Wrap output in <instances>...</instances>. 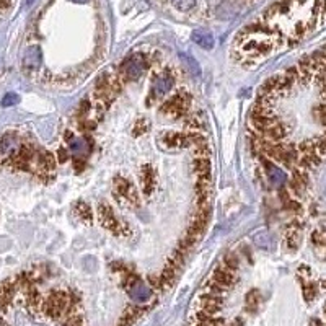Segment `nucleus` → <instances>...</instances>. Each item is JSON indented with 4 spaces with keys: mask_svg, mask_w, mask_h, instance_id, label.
I'll list each match as a JSON object with an SVG mask.
<instances>
[{
    "mask_svg": "<svg viewBox=\"0 0 326 326\" xmlns=\"http://www.w3.org/2000/svg\"><path fill=\"white\" fill-rule=\"evenodd\" d=\"M129 295H131V299L134 302H137V303H146L147 300H150V297H152V287L146 282H142L140 279L136 282V284H132L129 289H128Z\"/></svg>",
    "mask_w": 326,
    "mask_h": 326,
    "instance_id": "9",
    "label": "nucleus"
},
{
    "mask_svg": "<svg viewBox=\"0 0 326 326\" xmlns=\"http://www.w3.org/2000/svg\"><path fill=\"white\" fill-rule=\"evenodd\" d=\"M186 126L191 128V129H201L204 126L203 124V119H201L199 114H186Z\"/></svg>",
    "mask_w": 326,
    "mask_h": 326,
    "instance_id": "19",
    "label": "nucleus"
},
{
    "mask_svg": "<svg viewBox=\"0 0 326 326\" xmlns=\"http://www.w3.org/2000/svg\"><path fill=\"white\" fill-rule=\"evenodd\" d=\"M189 103H191V98L186 93H178V95H175V97H171L170 100H167L165 103H163L160 111L163 114H167V116H171V118L186 116Z\"/></svg>",
    "mask_w": 326,
    "mask_h": 326,
    "instance_id": "4",
    "label": "nucleus"
},
{
    "mask_svg": "<svg viewBox=\"0 0 326 326\" xmlns=\"http://www.w3.org/2000/svg\"><path fill=\"white\" fill-rule=\"evenodd\" d=\"M261 160H263V165H264V170H266V175H267V178H269L271 183L274 186H282L285 183V173L282 171V168L274 165V163L266 157H261Z\"/></svg>",
    "mask_w": 326,
    "mask_h": 326,
    "instance_id": "11",
    "label": "nucleus"
},
{
    "mask_svg": "<svg viewBox=\"0 0 326 326\" xmlns=\"http://www.w3.org/2000/svg\"><path fill=\"white\" fill-rule=\"evenodd\" d=\"M70 2H74V4H87L88 0H70Z\"/></svg>",
    "mask_w": 326,
    "mask_h": 326,
    "instance_id": "26",
    "label": "nucleus"
},
{
    "mask_svg": "<svg viewBox=\"0 0 326 326\" xmlns=\"http://www.w3.org/2000/svg\"><path fill=\"white\" fill-rule=\"evenodd\" d=\"M98 219L104 228H108L110 232H113L114 235H129V227L124 225L122 222H119V220L116 219V215H114L113 209L110 204L106 203H101L98 206Z\"/></svg>",
    "mask_w": 326,
    "mask_h": 326,
    "instance_id": "2",
    "label": "nucleus"
},
{
    "mask_svg": "<svg viewBox=\"0 0 326 326\" xmlns=\"http://www.w3.org/2000/svg\"><path fill=\"white\" fill-rule=\"evenodd\" d=\"M18 101H20V97H18L16 93H7L4 97V100H2V106L4 108H10V106L18 104Z\"/></svg>",
    "mask_w": 326,
    "mask_h": 326,
    "instance_id": "20",
    "label": "nucleus"
},
{
    "mask_svg": "<svg viewBox=\"0 0 326 326\" xmlns=\"http://www.w3.org/2000/svg\"><path fill=\"white\" fill-rule=\"evenodd\" d=\"M15 289H16V282L13 281H7L4 284H0V309H4V306L10 303Z\"/></svg>",
    "mask_w": 326,
    "mask_h": 326,
    "instance_id": "14",
    "label": "nucleus"
},
{
    "mask_svg": "<svg viewBox=\"0 0 326 326\" xmlns=\"http://www.w3.org/2000/svg\"><path fill=\"white\" fill-rule=\"evenodd\" d=\"M157 178H155V170L152 168V165H142L140 168V185L143 194H150L153 188H155Z\"/></svg>",
    "mask_w": 326,
    "mask_h": 326,
    "instance_id": "12",
    "label": "nucleus"
},
{
    "mask_svg": "<svg viewBox=\"0 0 326 326\" xmlns=\"http://www.w3.org/2000/svg\"><path fill=\"white\" fill-rule=\"evenodd\" d=\"M158 146H160V147H165V149H170V150L189 147L188 134H181V132H165V134H163V136L158 139Z\"/></svg>",
    "mask_w": 326,
    "mask_h": 326,
    "instance_id": "8",
    "label": "nucleus"
},
{
    "mask_svg": "<svg viewBox=\"0 0 326 326\" xmlns=\"http://www.w3.org/2000/svg\"><path fill=\"white\" fill-rule=\"evenodd\" d=\"M246 300H248V306H250V309L253 310L255 306H256V303H258V300H256V292H250V294H248Z\"/></svg>",
    "mask_w": 326,
    "mask_h": 326,
    "instance_id": "24",
    "label": "nucleus"
},
{
    "mask_svg": "<svg viewBox=\"0 0 326 326\" xmlns=\"http://www.w3.org/2000/svg\"><path fill=\"white\" fill-rule=\"evenodd\" d=\"M147 129H149L147 121L146 119H139L136 122V126H134V129H132V134H134V136H142L143 132H147Z\"/></svg>",
    "mask_w": 326,
    "mask_h": 326,
    "instance_id": "22",
    "label": "nucleus"
},
{
    "mask_svg": "<svg viewBox=\"0 0 326 326\" xmlns=\"http://www.w3.org/2000/svg\"><path fill=\"white\" fill-rule=\"evenodd\" d=\"M72 165H74V168H75L77 171H82V170H83V167H85V161H83L80 157H75V158H74V161H72Z\"/></svg>",
    "mask_w": 326,
    "mask_h": 326,
    "instance_id": "25",
    "label": "nucleus"
},
{
    "mask_svg": "<svg viewBox=\"0 0 326 326\" xmlns=\"http://www.w3.org/2000/svg\"><path fill=\"white\" fill-rule=\"evenodd\" d=\"M147 69V61L143 54H134L129 59H126L121 64V75L128 82H134L142 77V74Z\"/></svg>",
    "mask_w": 326,
    "mask_h": 326,
    "instance_id": "3",
    "label": "nucleus"
},
{
    "mask_svg": "<svg viewBox=\"0 0 326 326\" xmlns=\"http://www.w3.org/2000/svg\"><path fill=\"white\" fill-rule=\"evenodd\" d=\"M67 160H69V152H67L65 149H59V150H57V161L65 163Z\"/></svg>",
    "mask_w": 326,
    "mask_h": 326,
    "instance_id": "23",
    "label": "nucleus"
},
{
    "mask_svg": "<svg viewBox=\"0 0 326 326\" xmlns=\"http://www.w3.org/2000/svg\"><path fill=\"white\" fill-rule=\"evenodd\" d=\"M92 150V140L87 139H74L70 142V152L75 157H83L88 155V152Z\"/></svg>",
    "mask_w": 326,
    "mask_h": 326,
    "instance_id": "13",
    "label": "nucleus"
},
{
    "mask_svg": "<svg viewBox=\"0 0 326 326\" xmlns=\"http://www.w3.org/2000/svg\"><path fill=\"white\" fill-rule=\"evenodd\" d=\"M191 40H193L197 46L204 47V49H212V47H214V38H212V34L204 31V30H196L193 34H191Z\"/></svg>",
    "mask_w": 326,
    "mask_h": 326,
    "instance_id": "15",
    "label": "nucleus"
},
{
    "mask_svg": "<svg viewBox=\"0 0 326 326\" xmlns=\"http://www.w3.org/2000/svg\"><path fill=\"white\" fill-rule=\"evenodd\" d=\"M324 313H326V309H324Z\"/></svg>",
    "mask_w": 326,
    "mask_h": 326,
    "instance_id": "27",
    "label": "nucleus"
},
{
    "mask_svg": "<svg viewBox=\"0 0 326 326\" xmlns=\"http://www.w3.org/2000/svg\"><path fill=\"white\" fill-rule=\"evenodd\" d=\"M227 269H232V271H237L238 269V260L235 258V255H227L224 258V264Z\"/></svg>",
    "mask_w": 326,
    "mask_h": 326,
    "instance_id": "21",
    "label": "nucleus"
},
{
    "mask_svg": "<svg viewBox=\"0 0 326 326\" xmlns=\"http://www.w3.org/2000/svg\"><path fill=\"white\" fill-rule=\"evenodd\" d=\"M114 199L118 201L119 206H137L139 203V193L137 188L134 186L132 181L116 176L114 179Z\"/></svg>",
    "mask_w": 326,
    "mask_h": 326,
    "instance_id": "1",
    "label": "nucleus"
},
{
    "mask_svg": "<svg viewBox=\"0 0 326 326\" xmlns=\"http://www.w3.org/2000/svg\"><path fill=\"white\" fill-rule=\"evenodd\" d=\"M20 140H18V136L15 132H7L5 136L2 137V140H0V152L4 153V155L8 158H12L15 153L18 152V149H20Z\"/></svg>",
    "mask_w": 326,
    "mask_h": 326,
    "instance_id": "10",
    "label": "nucleus"
},
{
    "mask_svg": "<svg viewBox=\"0 0 326 326\" xmlns=\"http://www.w3.org/2000/svg\"><path fill=\"white\" fill-rule=\"evenodd\" d=\"M210 282H214L215 285L220 287V289H224L227 292L228 289H232V287L237 284V271L227 269L225 266H220L214 271Z\"/></svg>",
    "mask_w": 326,
    "mask_h": 326,
    "instance_id": "7",
    "label": "nucleus"
},
{
    "mask_svg": "<svg viewBox=\"0 0 326 326\" xmlns=\"http://www.w3.org/2000/svg\"><path fill=\"white\" fill-rule=\"evenodd\" d=\"M74 210H75V214L80 217L82 222H85V224H92L93 222V212H92V207L88 204H85V203H82V201H79V203L74 206Z\"/></svg>",
    "mask_w": 326,
    "mask_h": 326,
    "instance_id": "16",
    "label": "nucleus"
},
{
    "mask_svg": "<svg viewBox=\"0 0 326 326\" xmlns=\"http://www.w3.org/2000/svg\"><path fill=\"white\" fill-rule=\"evenodd\" d=\"M194 171L197 176H210V161L209 157H201L194 160Z\"/></svg>",
    "mask_w": 326,
    "mask_h": 326,
    "instance_id": "17",
    "label": "nucleus"
},
{
    "mask_svg": "<svg viewBox=\"0 0 326 326\" xmlns=\"http://www.w3.org/2000/svg\"><path fill=\"white\" fill-rule=\"evenodd\" d=\"M23 70L26 74H34L40 70V67L43 64V52L41 47L38 46H30L23 54Z\"/></svg>",
    "mask_w": 326,
    "mask_h": 326,
    "instance_id": "6",
    "label": "nucleus"
},
{
    "mask_svg": "<svg viewBox=\"0 0 326 326\" xmlns=\"http://www.w3.org/2000/svg\"><path fill=\"white\" fill-rule=\"evenodd\" d=\"M173 83L175 79L173 75L170 72H161L158 75L153 77L152 80V93H150V98H161L165 97V95L173 88Z\"/></svg>",
    "mask_w": 326,
    "mask_h": 326,
    "instance_id": "5",
    "label": "nucleus"
},
{
    "mask_svg": "<svg viewBox=\"0 0 326 326\" xmlns=\"http://www.w3.org/2000/svg\"><path fill=\"white\" fill-rule=\"evenodd\" d=\"M171 4L181 12H189L191 8L196 7V0H171Z\"/></svg>",
    "mask_w": 326,
    "mask_h": 326,
    "instance_id": "18",
    "label": "nucleus"
}]
</instances>
